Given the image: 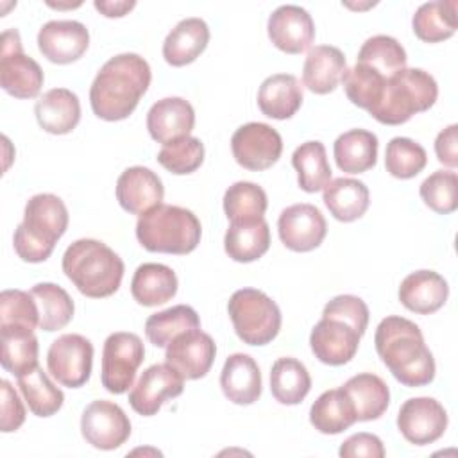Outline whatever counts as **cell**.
Wrapping results in <instances>:
<instances>
[{
    "label": "cell",
    "mask_w": 458,
    "mask_h": 458,
    "mask_svg": "<svg viewBox=\"0 0 458 458\" xmlns=\"http://www.w3.org/2000/svg\"><path fill=\"white\" fill-rule=\"evenodd\" d=\"M39 127L50 134H68L81 120L79 97L66 88H52L34 106Z\"/></svg>",
    "instance_id": "cell-25"
},
{
    "label": "cell",
    "mask_w": 458,
    "mask_h": 458,
    "mask_svg": "<svg viewBox=\"0 0 458 458\" xmlns=\"http://www.w3.org/2000/svg\"><path fill=\"white\" fill-rule=\"evenodd\" d=\"M81 433L93 447L113 451L131 437V420L116 403L98 399L84 408Z\"/></svg>",
    "instance_id": "cell-13"
},
{
    "label": "cell",
    "mask_w": 458,
    "mask_h": 458,
    "mask_svg": "<svg viewBox=\"0 0 458 458\" xmlns=\"http://www.w3.org/2000/svg\"><path fill=\"white\" fill-rule=\"evenodd\" d=\"M39 310V329H63L73 317L75 306L64 288L55 283H38L30 290Z\"/></svg>",
    "instance_id": "cell-39"
},
{
    "label": "cell",
    "mask_w": 458,
    "mask_h": 458,
    "mask_svg": "<svg viewBox=\"0 0 458 458\" xmlns=\"http://www.w3.org/2000/svg\"><path fill=\"white\" fill-rule=\"evenodd\" d=\"M338 454L344 458H356V456L383 458L385 447H383V442L379 437H376L372 433H356L342 442Z\"/></svg>",
    "instance_id": "cell-50"
},
{
    "label": "cell",
    "mask_w": 458,
    "mask_h": 458,
    "mask_svg": "<svg viewBox=\"0 0 458 458\" xmlns=\"http://www.w3.org/2000/svg\"><path fill=\"white\" fill-rule=\"evenodd\" d=\"M0 326H39V310L30 292L4 290L0 293Z\"/></svg>",
    "instance_id": "cell-47"
},
{
    "label": "cell",
    "mask_w": 458,
    "mask_h": 458,
    "mask_svg": "<svg viewBox=\"0 0 458 458\" xmlns=\"http://www.w3.org/2000/svg\"><path fill=\"white\" fill-rule=\"evenodd\" d=\"M2 417L0 429L4 433L16 431L25 422V406L7 379H2Z\"/></svg>",
    "instance_id": "cell-49"
},
{
    "label": "cell",
    "mask_w": 458,
    "mask_h": 458,
    "mask_svg": "<svg viewBox=\"0 0 458 458\" xmlns=\"http://www.w3.org/2000/svg\"><path fill=\"white\" fill-rule=\"evenodd\" d=\"M68 209L54 193H38L25 204L23 222L14 229L13 245L18 258L41 263L50 258L57 240L68 229Z\"/></svg>",
    "instance_id": "cell-4"
},
{
    "label": "cell",
    "mask_w": 458,
    "mask_h": 458,
    "mask_svg": "<svg viewBox=\"0 0 458 458\" xmlns=\"http://www.w3.org/2000/svg\"><path fill=\"white\" fill-rule=\"evenodd\" d=\"M204 161V145L195 136H184L165 143L157 152V163L175 175L195 172Z\"/></svg>",
    "instance_id": "cell-45"
},
{
    "label": "cell",
    "mask_w": 458,
    "mask_h": 458,
    "mask_svg": "<svg viewBox=\"0 0 458 458\" xmlns=\"http://www.w3.org/2000/svg\"><path fill=\"white\" fill-rule=\"evenodd\" d=\"M231 150L240 166L261 172L279 161L283 140L268 123L249 122L234 131L231 138Z\"/></svg>",
    "instance_id": "cell-11"
},
{
    "label": "cell",
    "mask_w": 458,
    "mask_h": 458,
    "mask_svg": "<svg viewBox=\"0 0 458 458\" xmlns=\"http://www.w3.org/2000/svg\"><path fill=\"white\" fill-rule=\"evenodd\" d=\"M277 231L286 249L295 252H310L326 238L327 224L317 206L302 202L292 204L281 211Z\"/></svg>",
    "instance_id": "cell-15"
},
{
    "label": "cell",
    "mask_w": 458,
    "mask_h": 458,
    "mask_svg": "<svg viewBox=\"0 0 458 458\" xmlns=\"http://www.w3.org/2000/svg\"><path fill=\"white\" fill-rule=\"evenodd\" d=\"M227 311L238 338L247 345H267L281 329V310L261 290H236L227 302Z\"/></svg>",
    "instance_id": "cell-7"
},
{
    "label": "cell",
    "mask_w": 458,
    "mask_h": 458,
    "mask_svg": "<svg viewBox=\"0 0 458 458\" xmlns=\"http://www.w3.org/2000/svg\"><path fill=\"white\" fill-rule=\"evenodd\" d=\"M220 386L224 395L234 404L256 403L261 395V372L254 358L243 352L227 356L220 374Z\"/></svg>",
    "instance_id": "cell-24"
},
{
    "label": "cell",
    "mask_w": 458,
    "mask_h": 458,
    "mask_svg": "<svg viewBox=\"0 0 458 458\" xmlns=\"http://www.w3.org/2000/svg\"><path fill=\"white\" fill-rule=\"evenodd\" d=\"M292 165L297 172L299 188L306 193H317L331 181L326 147L317 140L301 143L292 154Z\"/></svg>",
    "instance_id": "cell-37"
},
{
    "label": "cell",
    "mask_w": 458,
    "mask_h": 458,
    "mask_svg": "<svg viewBox=\"0 0 458 458\" xmlns=\"http://www.w3.org/2000/svg\"><path fill=\"white\" fill-rule=\"evenodd\" d=\"M428 154L424 147L410 138H392L385 150L386 172L395 179H411L424 170Z\"/></svg>",
    "instance_id": "cell-44"
},
{
    "label": "cell",
    "mask_w": 458,
    "mask_h": 458,
    "mask_svg": "<svg viewBox=\"0 0 458 458\" xmlns=\"http://www.w3.org/2000/svg\"><path fill=\"white\" fill-rule=\"evenodd\" d=\"M324 318H335L349 324L358 331L360 336L365 335L367 326H369V306L365 304L363 299L356 295H336L333 297L322 311Z\"/></svg>",
    "instance_id": "cell-48"
},
{
    "label": "cell",
    "mask_w": 458,
    "mask_h": 458,
    "mask_svg": "<svg viewBox=\"0 0 458 458\" xmlns=\"http://www.w3.org/2000/svg\"><path fill=\"white\" fill-rule=\"evenodd\" d=\"M360 338L358 331L349 324L322 317L311 329L310 347L318 361L338 367L354 358Z\"/></svg>",
    "instance_id": "cell-19"
},
{
    "label": "cell",
    "mask_w": 458,
    "mask_h": 458,
    "mask_svg": "<svg viewBox=\"0 0 458 458\" xmlns=\"http://www.w3.org/2000/svg\"><path fill=\"white\" fill-rule=\"evenodd\" d=\"M93 5H95V9H97L100 14H104V16H107V18H122V16H125L131 9L136 7V2H134V0H131V2H127V0H116V2H111V0H95Z\"/></svg>",
    "instance_id": "cell-52"
},
{
    "label": "cell",
    "mask_w": 458,
    "mask_h": 458,
    "mask_svg": "<svg viewBox=\"0 0 458 458\" xmlns=\"http://www.w3.org/2000/svg\"><path fill=\"white\" fill-rule=\"evenodd\" d=\"M209 43V27L202 18L181 20L163 41V57L170 66L193 63Z\"/></svg>",
    "instance_id": "cell-26"
},
{
    "label": "cell",
    "mask_w": 458,
    "mask_h": 458,
    "mask_svg": "<svg viewBox=\"0 0 458 458\" xmlns=\"http://www.w3.org/2000/svg\"><path fill=\"white\" fill-rule=\"evenodd\" d=\"M342 82H344L347 98L354 106L370 111L372 107H376L379 104V100L383 97L386 77H383L370 66L356 63L352 68H349L345 72Z\"/></svg>",
    "instance_id": "cell-43"
},
{
    "label": "cell",
    "mask_w": 458,
    "mask_h": 458,
    "mask_svg": "<svg viewBox=\"0 0 458 458\" xmlns=\"http://www.w3.org/2000/svg\"><path fill=\"white\" fill-rule=\"evenodd\" d=\"M333 156L345 174L367 172L377 161V136L365 129H351L335 140Z\"/></svg>",
    "instance_id": "cell-32"
},
{
    "label": "cell",
    "mask_w": 458,
    "mask_h": 458,
    "mask_svg": "<svg viewBox=\"0 0 458 458\" xmlns=\"http://www.w3.org/2000/svg\"><path fill=\"white\" fill-rule=\"evenodd\" d=\"M449 295L447 281L433 270H415L408 274L399 286L401 304L419 315L438 311Z\"/></svg>",
    "instance_id": "cell-22"
},
{
    "label": "cell",
    "mask_w": 458,
    "mask_h": 458,
    "mask_svg": "<svg viewBox=\"0 0 458 458\" xmlns=\"http://www.w3.org/2000/svg\"><path fill=\"white\" fill-rule=\"evenodd\" d=\"M422 202L438 215H449L458 208V177L451 170H435L419 188Z\"/></svg>",
    "instance_id": "cell-46"
},
{
    "label": "cell",
    "mask_w": 458,
    "mask_h": 458,
    "mask_svg": "<svg viewBox=\"0 0 458 458\" xmlns=\"http://www.w3.org/2000/svg\"><path fill=\"white\" fill-rule=\"evenodd\" d=\"M165 188L156 172L147 166H129L116 181V200L131 215H143L159 206Z\"/></svg>",
    "instance_id": "cell-20"
},
{
    "label": "cell",
    "mask_w": 458,
    "mask_h": 458,
    "mask_svg": "<svg viewBox=\"0 0 458 458\" xmlns=\"http://www.w3.org/2000/svg\"><path fill=\"white\" fill-rule=\"evenodd\" d=\"M215 354V340L208 333L195 327L177 335L166 345L165 360L177 369L184 379H200L209 372Z\"/></svg>",
    "instance_id": "cell-16"
},
{
    "label": "cell",
    "mask_w": 458,
    "mask_h": 458,
    "mask_svg": "<svg viewBox=\"0 0 458 458\" xmlns=\"http://www.w3.org/2000/svg\"><path fill=\"white\" fill-rule=\"evenodd\" d=\"M63 272L89 299L113 295L123 277L122 258L100 240L81 238L63 254Z\"/></svg>",
    "instance_id": "cell-3"
},
{
    "label": "cell",
    "mask_w": 458,
    "mask_h": 458,
    "mask_svg": "<svg viewBox=\"0 0 458 458\" xmlns=\"http://www.w3.org/2000/svg\"><path fill=\"white\" fill-rule=\"evenodd\" d=\"M89 45V32L77 20H52L38 32V48L50 63L70 64L77 61Z\"/></svg>",
    "instance_id": "cell-18"
},
{
    "label": "cell",
    "mask_w": 458,
    "mask_h": 458,
    "mask_svg": "<svg viewBox=\"0 0 458 458\" xmlns=\"http://www.w3.org/2000/svg\"><path fill=\"white\" fill-rule=\"evenodd\" d=\"M311 388V377L304 363L295 358L284 356L272 363L270 369V392L281 404H299Z\"/></svg>",
    "instance_id": "cell-36"
},
{
    "label": "cell",
    "mask_w": 458,
    "mask_h": 458,
    "mask_svg": "<svg viewBox=\"0 0 458 458\" xmlns=\"http://www.w3.org/2000/svg\"><path fill=\"white\" fill-rule=\"evenodd\" d=\"M347 72V61L340 48L333 45H317L310 48L302 66V84L317 93L326 95L338 88Z\"/></svg>",
    "instance_id": "cell-23"
},
{
    "label": "cell",
    "mask_w": 458,
    "mask_h": 458,
    "mask_svg": "<svg viewBox=\"0 0 458 458\" xmlns=\"http://www.w3.org/2000/svg\"><path fill=\"white\" fill-rule=\"evenodd\" d=\"M47 367L52 377L68 388H79L88 383L93 367V345L77 333H66L55 338L47 352Z\"/></svg>",
    "instance_id": "cell-10"
},
{
    "label": "cell",
    "mask_w": 458,
    "mask_h": 458,
    "mask_svg": "<svg viewBox=\"0 0 458 458\" xmlns=\"http://www.w3.org/2000/svg\"><path fill=\"white\" fill-rule=\"evenodd\" d=\"M397 428L413 445L433 444L445 433L447 411L433 397H411L399 408Z\"/></svg>",
    "instance_id": "cell-14"
},
{
    "label": "cell",
    "mask_w": 458,
    "mask_h": 458,
    "mask_svg": "<svg viewBox=\"0 0 458 458\" xmlns=\"http://www.w3.org/2000/svg\"><path fill=\"white\" fill-rule=\"evenodd\" d=\"M376 351L392 376L404 386H424L435 377V360L420 327L397 315L383 318L374 335Z\"/></svg>",
    "instance_id": "cell-2"
},
{
    "label": "cell",
    "mask_w": 458,
    "mask_h": 458,
    "mask_svg": "<svg viewBox=\"0 0 458 458\" xmlns=\"http://www.w3.org/2000/svg\"><path fill=\"white\" fill-rule=\"evenodd\" d=\"M48 5H50V7H57V9H63V7H79L81 2H77V4H68V5H64V4L61 5V4H52V2H48Z\"/></svg>",
    "instance_id": "cell-53"
},
{
    "label": "cell",
    "mask_w": 458,
    "mask_h": 458,
    "mask_svg": "<svg viewBox=\"0 0 458 458\" xmlns=\"http://www.w3.org/2000/svg\"><path fill=\"white\" fill-rule=\"evenodd\" d=\"M411 27L420 41L438 43L449 39L458 27L456 2L433 0L422 4L411 18Z\"/></svg>",
    "instance_id": "cell-35"
},
{
    "label": "cell",
    "mask_w": 458,
    "mask_h": 458,
    "mask_svg": "<svg viewBox=\"0 0 458 458\" xmlns=\"http://www.w3.org/2000/svg\"><path fill=\"white\" fill-rule=\"evenodd\" d=\"M195 125L191 104L181 97H166L152 104L147 113V129L154 141L170 143L190 136Z\"/></svg>",
    "instance_id": "cell-21"
},
{
    "label": "cell",
    "mask_w": 458,
    "mask_h": 458,
    "mask_svg": "<svg viewBox=\"0 0 458 458\" xmlns=\"http://www.w3.org/2000/svg\"><path fill=\"white\" fill-rule=\"evenodd\" d=\"M356 63L370 66L372 70L388 79L406 68V52L395 38L377 34L369 38L361 45Z\"/></svg>",
    "instance_id": "cell-42"
},
{
    "label": "cell",
    "mask_w": 458,
    "mask_h": 458,
    "mask_svg": "<svg viewBox=\"0 0 458 458\" xmlns=\"http://www.w3.org/2000/svg\"><path fill=\"white\" fill-rule=\"evenodd\" d=\"M18 388L29 404V410L38 417H50L57 413L64 403V394L50 381L41 367L20 376Z\"/></svg>",
    "instance_id": "cell-40"
},
{
    "label": "cell",
    "mask_w": 458,
    "mask_h": 458,
    "mask_svg": "<svg viewBox=\"0 0 458 458\" xmlns=\"http://www.w3.org/2000/svg\"><path fill=\"white\" fill-rule=\"evenodd\" d=\"M302 104V86L292 73L267 77L258 91L259 111L274 120L292 118Z\"/></svg>",
    "instance_id": "cell-27"
},
{
    "label": "cell",
    "mask_w": 458,
    "mask_h": 458,
    "mask_svg": "<svg viewBox=\"0 0 458 458\" xmlns=\"http://www.w3.org/2000/svg\"><path fill=\"white\" fill-rule=\"evenodd\" d=\"M145 358V347L138 335L127 331L111 333L102 349V386L111 394H123L132 386L136 370Z\"/></svg>",
    "instance_id": "cell-8"
},
{
    "label": "cell",
    "mask_w": 458,
    "mask_h": 458,
    "mask_svg": "<svg viewBox=\"0 0 458 458\" xmlns=\"http://www.w3.org/2000/svg\"><path fill=\"white\" fill-rule=\"evenodd\" d=\"M131 293L138 304L147 308L165 304L177 293V276L163 263H143L132 276Z\"/></svg>",
    "instance_id": "cell-30"
},
{
    "label": "cell",
    "mask_w": 458,
    "mask_h": 458,
    "mask_svg": "<svg viewBox=\"0 0 458 458\" xmlns=\"http://www.w3.org/2000/svg\"><path fill=\"white\" fill-rule=\"evenodd\" d=\"M195 327H200L199 315L191 306L186 304H177L152 313L145 320V335L156 347H166L177 335Z\"/></svg>",
    "instance_id": "cell-38"
},
{
    "label": "cell",
    "mask_w": 458,
    "mask_h": 458,
    "mask_svg": "<svg viewBox=\"0 0 458 458\" xmlns=\"http://www.w3.org/2000/svg\"><path fill=\"white\" fill-rule=\"evenodd\" d=\"M322 200L340 222H354L369 209L370 195L365 182L352 177H336L324 188Z\"/></svg>",
    "instance_id": "cell-31"
},
{
    "label": "cell",
    "mask_w": 458,
    "mask_h": 458,
    "mask_svg": "<svg viewBox=\"0 0 458 458\" xmlns=\"http://www.w3.org/2000/svg\"><path fill=\"white\" fill-rule=\"evenodd\" d=\"M0 363L16 377L38 367L39 344L32 329L23 326H0Z\"/></svg>",
    "instance_id": "cell-29"
},
{
    "label": "cell",
    "mask_w": 458,
    "mask_h": 458,
    "mask_svg": "<svg viewBox=\"0 0 458 458\" xmlns=\"http://www.w3.org/2000/svg\"><path fill=\"white\" fill-rule=\"evenodd\" d=\"M200 236L199 218L181 206L159 204L136 222V238L148 252L190 254L200 243Z\"/></svg>",
    "instance_id": "cell-5"
},
{
    "label": "cell",
    "mask_w": 458,
    "mask_h": 458,
    "mask_svg": "<svg viewBox=\"0 0 458 458\" xmlns=\"http://www.w3.org/2000/svg\"><path fill=\"white\" fill-rule=\"evenodd\" d=\"M148 63L132 52L106 61L89 88L93 113L106 122L125 120L150 86Z\"/></svg>",
    "instance_id": "cell-1"
},
{
    "label": "cell",
    "mask_w": 458,
    "mask_h": 458,
    "mask_svg": "<svg viewBox=\"0 0 458 458\" xmlns=\"http://www.w3.org/2000/svg\"><path fill=\"white\" fill-rule=\"evenodd\" d=\"M184 390V377L170 363H156L145 369L129 392L131 408L143 415L152 417L159 408Z\"/></svg>",
    "instance_id": "cell-12"
},
{
    "label": "cell",
    "mask_w": 458,
    "mask_h": 458,
    "mask_svg": "<svg viewBox=\"0 0 458 458\" xmlns=\"http://www.w3.org/2000/svg\"><path fill=\"white\" fill-rule=\"evenodd\" d=\"M267 206L265 190L250 181H238L224 193V211L229 222H254L265 218Z\"/></svg>",
    "instance_id": "cell-41"
},
{
    "label": "cell",
    "mask_w": 458,
    "mask_h": 458,
    "mask_svg": "<svg viewBox=\"0 0 458 458\" xmlns=\"http://www.w3.org/2000/svg\"><path fill=\"white\" fill-rule=\"evenodd\" d=\"M437 97L438 86L433 75L422 68H403L386 79L383 97L369 114L379 123L401 125L415 113L428 111Z\"/></svg>",
    "instance_id": "cell-6"
},
{
    "label": "cell",
    "mask_w": 458,
    "mask_h": 458,
    "mask_svg": "<svg viewBox=\"0 0 458 458\" xmlns=\"http://www.w3.org/2000/svg\"><path fill=\"white\" fill-rule=\"evenodd\" d=\"M267 32L276 48L286 54L308 50L315 39V23L301 5H279L268 16Z\"/></svg>",
    "instance_id": "cell-17"
},
{
    "label": "cell",
    "mask_w": 458,
    "mask_h": 458,
    "mask_svg": "<svg viewBox=\"0 0 458 458\" xmlns=\"http://www.w3.org/2000/svg\"><path fill=\"white\" fill-rule=\"evenodd\" d=\"M342 390L349 395L356 420L360 422L379 419L390 403V390L386 383L372 372H361L349 377L342 385Z\"/></svg>",
    "instance_id": "cell-28"
},
{
    "label": "cell",
    "mask_w": 458,
    "mask_h": 458,
    "mask_svg": "<svg viewBox=\"0 0 458 458\" xmlns=\"http://www.w3.org/2000/svg\"><path fill=\"white\" fill-rule=\"evenodd\" d=\"M311 426L324 435H338L356 422L354 406L342 388L326 390L310 408Z\"/></svg>",
    "instance_id": "cell-34"
},
{
    "label": "cell",
    "mask_w": 458,
    "mask_h": 458,
    "mask_svg": "<svg viewBox=\"0 0 458 458\" xmlns=\"http://www.w3.org/2000/svg\"><path fill=\"white\" fill-rule=\"evenodd\" d=\"M270 247V227L265 218L254 222H231L224 236L227 256L238 263L259 259Z\"/></svg>",
    "instance_id": "cell-33"
},
{
    "label": "cell",
    "mask_w": 458,
    "mask_h": 458,
    "mask_svg": "<svg viewBox=\"0 0 458 458\" xmlns=\"http://www.w3.org/2000/svg\"><path fill=\"white\" fill-rule=\"evenodd\" d=\"M435 152H437V159L442 165L449 168L458 166V125L456 123H451L438 132L435 140Z\"/></svg>",
    "instance_id": "cell-51"
},
{
    "label": "cell",
    "mask_w": 458,
    "mask_h": 458,
    "mask_svg": "<svg viewBox=\"0 0 458 458\" xmlns=\"http://www.w3.org/2000/svg\"><path fill=\"white\" fill-rule=\"evenodd\" d=\"M45 82L41 66L23 54L21 39L16 29L2 34L0 84L14 98H36Z\"/></svg>",
    "instance_id": "cell-9"
}]
</instances>
